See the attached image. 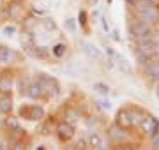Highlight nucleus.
I'll return each instance as SVG.
<instances>
[{
  "label": "nucleus",
  "mask_w": 159,
  "mask_h": 150,
  "mask_svg": "<svg viewBox=\"0 0 159 150\" xmlns=\"http://www.w3.org/2000/svg\"><path fill=\"white\" fill-rule=\"evenodd\" d=\"M133 7H134V14L138 20H142L148 25H156L159 21V11L147 0H136Z\"/></svg>",
  "instance_id": "1"
},
{
  "label": "nucleus",
  "mask_w": 159,
  "mask_h": 150,
  "mask_svg": "<svg viewBox=\"0 0 159 150\" xmlns=\"http://www.w3.org/2000/svg\"><path fill=\"white\" fill-rule=\"evenodd\" d=\"M39 83L43 87V92H44V99L50 101L51 97H57L60 95V83L55 76H50V74H39Z\"/></svg>",
  "instance_id": "2"
},
{
  "label": "nucleus",
  "mask_w": 159,
  "mask_h": 150,
  "mask_svg": "<svg viewBox=\"0 0 159 150\" xmlns=\"http://www.w3.org/2000/svg\"><path fill=\"white\" fill-rule=\"evenodd\" d=\"M20 118H25V120H30V122H41L44 120L46 117V110L44 106L39 103H32V104H27V106H23L20 113H18Z\"/></svg>",
  "instance_id": "3"
},
{
  "label": "nucleus",
  "mask_w": 159,
  "mask_h": 150,
  "mask_svg": "<svg viewBox=\"0 0 159 150\" xmlns=\"http://www.w3.org/2000/svg\"><path fill=\"white\" fill-rule=\"evenodd\" d=\"M55 134H57V138L62 141V143H67L71 139L74 138V134H76V127L74 124L67 120H60L57 122V126H55Z\"/></svg>",
  "instance_id": "4"
},
{
  "label": "nucleus",
  "mask_w": 159,
  "mask_h": 150,
  "mask_svg": "<svg viewBox=\"0 0 159 150\" xmlns=\"http://www.w3.org/2000/svg\"><path fill=\"white\" fill-rule=\"evenodd\" d=\"M138 127L142 129V133L147 136V138H150V136H154L156 133H159V118H156L154 115H148V113H145L142 118V122L138 124Z\"/></svg>",
  "instance_id": "5"
},
{
  "label": "nucleus",
  "mask_w": 159,
  "mask_h": 150,
  "mask_svg": "<svg viewBox=\"0 0 159 150\" xmlns=\"http://www.w3.org/2000/svg\"><path fill=\"white\" fill-rule=\"evenodd\" d=\"M150 30H152V25L145 23V21L138 20V18H136V21H133L129 25V35H131V39H134V41L145 39Z\"/></svg>",
  "instance_id": "6"
},
{
  "label": "nucleus",
  "mask_w": 159,
  "mask_h": 150,
  "mask_svg": "<svg viewBox=\"0 0 159 150\" xmlns=\"http://www.w3.org/2000/svg\"><path fill=\"white\" fill-rule=\"evenodd\" d=\"M108 136L111 139V143L113 145H125L127 143V139H129V134H127V129L124 127H120L119 124H111L108 127Z\"/></svg>",
  "instance_id": "7"
},
{
  "label": "nucleus",
  "mask_w": 159,
  "mask_h": 150,
  "mask_svg": "<svg viewBox=\"0 0 159 150\" xmlns=\"http://www.w3.org/2000/svg\"><path fill=\"white\" fill-rule=\"evenodd\" d=\"M23 4L21 2H14V0H9V4L6 6L4 9V16L6 20L9 21H18V20H21L23 18Z\"/></svg>",
  "instance_id": "8"
},
{
  "label": "nucleus",
  "mask_w": 159,
  "mask_h": 150,
  "mask_svg": "<svg viewBox=\"0 0 159 150\" xmlns=\"http://www.w3.org/2000/svg\"><path fill=\"white\" fill-rule=\"evenodd\" d=\"M80 50L85 53L89 58H92V60H97V62H102V60H104L102 50H99V48L94 46V44L89 42V41H80Z\"/></svg>",
  "instance_id": "9"
},
{
  "label": "nucleus",
  "mask_w": 159,
  "mask_h": 150,
  "mask_svg": "<svg viewBox=\"0 0 159 150\" xmlns=\"http://www.w3.org/2000/svg\"><path fill=\"white\" fill-rule=\"evenodd\" d=\"M25 95L32 101H41V99H44V92H43V87H41L39 80H32L29 81V85H27V90H25ZM46 101V99H44Z\"/></svg>",
  "instance_id": "10"
},
{
  "label": "nucleus",
  "mask_w": 159,
  "mask_h": 150,
  "mask_svg": "<svg viewBox=\"0 0 159 150\" xmlns=\"http://www.w3.org/2000/svg\"><path fill=\"white\" fill-rule=\"evenodd\" d=\"M14 90V78L9 73H0V94H9Z\"/></svg>",
  "instance_id": "11"
},
{
  "label": "nucleus",
  "mask_w": 159,
  "mask_h": 150,
  "mask_svg": "<svg viewBox=\"0 0 159 150\" xmlns=\"http://www.w3.org/2000/svg\"><path fill=\"white\" fill-rule=\"evenodd\" d=\"M115 124H119V126L124 127V129L133 127V120H131L129 108H122V110L117 111V115H115Z\"/></svg>",
  "instance_id": "12"
},
{
  "label": "nucleus",
  "mask_w": 159,
  "mask_h": 150,
  "mask_svg": "<svg viewBox=\"0 0 159 150\" xmlns=\"http://www.w3.org/2000/svg\"><path fill=\"white\" fill-rule=\"evenodd\" d=\"M4 127L11 133H20L21 131V122H20V117L12 115V113H7L6 118H4Z\"/></svg>",
  "instance_id": "13"
},
{
  "label": "nucleus",
  "mask_w": 159,
  "mask_h": 150,
  "mask_svg": "<svg viewBox=\"0 0 159 150\" xmlns=\"http://www.w3.org/2000/svg\"><path fill=\"white\" fill-rule=\"evenodd\" d=\"M145 78L152 83H159V62H150L145 65Z\"/></svg>",
  "instance_id": "14"
},
{
  "label": "nucleus",
  "mask_w": 159,
  "mask_h": 150,
  "mask_svg": "<svg viewBox=\"0 0 159 150\" xmlns=\"http://www.w3.org/2000/svg\"><path fill=\"white\" fill-rule=\"evenodd\" d=\"M67 51H69V46L66 44V42H62V41L55 42V44L51 46V50H50L51 57H53V58H57V60H62V58H66Z\"/></svg>",
  "instance_id": "15"
},
{
  "label": "nucleus",
  "mask_w": 159,
  "mask_h": 150,
  "mask_svg": "<svg viewBox=\"0 0 159 150\" xmlns=\"http://www.w3.org/2000/svg\"><path fill=\"white\" fill-rule=\"evenodd\" d=\"M87 139V143H89V148H96V150H101L102 147H104V139L101 138V134H97V133H89L85 136Z\"/></svg>",
  "instance_id": "16"
},
{
  "label": "nucleus",
  "mask_w": 159,
  "mask_h": 150,
  "mask_svg": "<svg viewBox=\"0 0 159 150\" xmlns=\"http://www.w3.org/2000/svg\"><path fill=\"white\" fill-rule=\"evenodd\" d=\"M16 58L14 55V50L11 46H6V44H0V64H11L12 60Z\"/></svg>",
  "instance_id": "17"
},
{
  "label": "nucleus",
  "mask_w": 159,
  "mask_h": 150,
  "mask_svg": "<svg viewBox=\"0 0 159 150\" xmlns=\"http://www.w3.org/2000/svg\"><path fill=\"white\" fill-rule=\"evenodd\" d=\"M115 67H117L120 73H124V74H129L131 73V64L122 53H117V55H115Z\"/></svg>",
  "instance_id": "18"
},
{
  "label": "nucleus",
  "mask_w": 159,
  "mask_h": 150,
  "mask_svg": "<svg viewBox=\"0 0 159 150\" xmlns=\"http://www.w3.org/2000/svg\"><path fill=\"white\" fill-rule=\"evenodd\" d=\"M12 108H14V103H12V97L9 94H2L0 95V113H12Z\"/></svg>",
  "instance_id": "19"
},
{
  "label": "nucleus",
  "mask_w": 159,
  "mask_h": 150,
  "mask_svg": "<svg viewBox=\"0 0 159 150\" xmlns=\"http://www.w3.org/2000/svg\"><path fill=\"white\" fill-rule=\"evenodd\" d=\"M37 18H32L30 14H27V16L23 18V23H21V30L23 32H34L35 25H37Z\"/></svg>",
  "instance_id": "20"
},
{
  "label": "nucleus",
  "mask_w": 159,
  "mask_h": 150,
  "mask_svg": "<svg viewBox=\"0 0 159 150\" xmlns=\"http://www.w3.org/2000/svg\"><path fill=\"white\" fill-rule=\"evenodd\" d=\"M94 92H97L101 97H108L110 95V87L106 83H102V81H97L94 83Z\"/></svg>",
  "instance_id": "21"
},
{
  "label": "nucleus",
  "mask_w": 159,
  "mask_h": 150,
  "mask_svg": "<svg viewBox=\"0 0 159 150\" xmlns=\"http://www.w3.org/2000/svg\"><path fill=\"white\" fill-rule=\"evenodd\" d=\"M39 23H41V27H43L44 30H48V32H55V30H57V23H55V20H53V18H50V16L43 18Z\"/></svg>",
  "instance_id": "22"
},
{
  "label": "nucleus",
  "mask_w": 159,
  "mask_h": 150,
  "mask_svg": "<svg viewBox=\"0 0 159 150\" xmlns=\"http://www.w3.org/2000/svg\"><path fill=\"white\" fill-rule=\"evenodd\" d=\"M64 27H66V30H69L71 34H76V30H78V20H76V18H67V20L64 21Z\"/></svg>",
  "instance_id": "23"
},
{
  "label": "nucleus",
  "mask_w": 159,
  "mask_h": 150,
  "mask_svg": "<svg viewBox=\"0 0 159 150\" xmlns=\"http://www.w3.org/2000/svg\"><path fill=\"white\" fill-rule=\"evenodd\" d=\"M78 118H80V115L76 113V110H67V111H66V117H64V120L71 122V124L78 122Z\"/></svg>",
  "instance_id": "24"
},
{
  "label": "nucleus",
  "mask_w": 159,
  "mask_h": 150,
  "mask_svg": "<svg viewBox=\"0 0 159 150\" xmlns=\"http://www.w3.org/2000/svg\"><path fill=\"white\" fill-rule=\"evenodd\" d=\"M147 39L150 41V42H154V44H159V30L157 29H152L150 32H148Z\"/></svg>",
  "instance_id": "25"
},
{
  "label": "nucleus",
  "mask_w": 159,
  "mask_h": 150,
  "mask_svg": "<svg viewBox=\"0 0 159 150\" xmlns=\"http://www.w3.org/2000/svg\"><path fill=\"white\" fill-rule=\"evenodd\" d=\"M74 148H80V150L89 148V143H87V139H85V138H78L76 141H74Z\"/></svg>",
  "instance_id": "26"
},
{
  "label": "nucleus",
  "mask_w": 159,
  "mask_h": 150,
  "mask_svg": "<svg viewBox=\"0 0 159 150\" xmlns=\"http://www.w3.org/2000/svg\"><path fill=\"white\" fill-rule=\"evenodd\" d=\"M4 34H6L7 37H14V35H16V27H14V25H6V27H4Z\"/></svg>",
  "instance_id": "27"
},
{
  "label": "nucleus",
  "mask_w": 159,
  "mask_h": 150,
  "mask_svg": "<svg viewBox=\"0 0 159 150\" xmlns=\"http://www.w3.org/2000/svg\"><path fill=\"white\" fill-rule=\"evenodd\" d=\"M87 12L85 11H80V16H78V25L80 27H83V29H87Z\"/></svg>",
  "instance_id": "28"
},
{
  "label": "nucleus",
  "mask_w": 159,
  "mask_h": 150,
  "mask_svg": "<svg viewBox=\"0 0 159 150\" xmlns=\"http://www.w3.org/2000/svg\"><path fill=\"white\" fill-rule=\"evenodd\" d=\"M99 25H101V29L104 34H108L110 32V25H108V20H106V16H101L99 18Z\"/></svg>",
  "instance_id": "29"
},
{
  "label": "nucleus",
  "mask_w": 159,
  "mask_h": 150,
  "mask_svg": "<svg viewBox=\"0 0 159 150\" xmlns=\"http://www.w3.org/2000/svg\"><path fill=\"white\" fill-rule=\"evenodd\" d=\"M97 106H99L101 110H110V108H111V103L108 101V97H104V99H101V101H97Z\"/></svg>",
  "instance_id": "30"
},
{
  "label": "nucleus",
  "mask_w": 159,
  "mask_h": 150,
  "mask_svg": "<svg viewBox=\"0 0 159 150\" xmlns=\"http://www.w3.org/2000/svg\"><path fill=\"white\" fill-rule=\"evenodd\" d=\"M150 145L154 148H159V133H156L154 136H150Z\"/></svg>",
  "instance_id": "31"
},
{
  "label": "nucleus",
  "mask_w": 159,
  "mask_h": 150,
  "mask_svg": "<svg viewBox=\"0 0 159 150\" xmlns=\"http://www.w3.org/2000/svg\"><path fill=\"white\" fill-rule=\"evenodd\" d=\"M110 32H111V39L115 41V42H120V41H122V37H120V32L117 29L115 30H110Z\"/></svg>",
  "instance_id": "32"
},
{
  "label": "nucleus",
  "mask_w": 159,
  "mask_h": 150,
  "mask_svg": "<svg viewBox=\"0 0 159 150\" xmlns=\"http://www.w3.org/2000/svg\"><path fill=\"white\" fill-rule=\"evenodd\" d=\"M90 18H92V20H97V18H99V12H97V11H94V12L90 14Z\"/></svg>",
  "instance_id": "33"
},
{
  "label": "nucleus",
  "mask_w": 159,
  "mask_h": 150,
  "mask_svg": "<svg viewBox=\"0 0 159 150\" xmlns=\"http://www.w3.org/2000/svg\"><path fill=\"white\" fill-rule=\"evenodd\" d=\"M2 20H6V16H4V9L0 7V23H2Z\"/></svg>",
  "instance_id": "34"
},
{
  "label": "nucleus",
  "mask_w": 159,
  "mask_h": 150,
  "mask_svg": "<svg viewBox=\"0 0 159 150\" xmlns=\"http://www.w3.org/2000/svg\"><path fill=\"white\" fill-rule=\"evenodd\" d=\"M97 2H99V0H89V6H92V7H94V6L97 4Z\"/></svg>",
  "instance_id": "35"
},
{
  "label": "nucleus",
  "mask_w": 159,
  "mask_h": 150,
  "mask_svg": "<svg viewBox=\"0 0 159 150\" xmlns=\"http://www.w3.org/2000/svg\"><path fill=\"white\" fill-rule=\"evenodd\" d=\"M14 2H21V4H23V2H25V0H14Z\"/></svg>",
  "instance_id": "36"
},
{
  "label": "nucleus",
  "mask_w": 159,
  "mask_h": 150,
  "mask_svg": "<svg viewBox=\"0 0 159 150\" xmlns=\"http://www.w3.org/2000/svg\"><path fill=\"white\" fill-rule=\"evenodd\" d=\"M2 4H4V0H0V7H2Z\"/></svg>",
  "instance_id": "37"
},
{
  "label": "nucleus",
  "mask_w": 159,
  "mask_h": 150,
  "mask_svg": "<svg viewBox=\"0 0 159 150\" xmlns=\"http://www.w3.org/2000/svg\"><path fill=\"white\" fill-rule=\"evenodd\" d=\"M111 2H113V0H108V4H111Z\"/></svg>",
  "instance_id": "38"
},
{
  "label": "nucleus",
  "mask_w": 159,
  "mask_h": 150,
  "mask_svg": "<svg viewBox=\"0 0 159 150\" xmlns=\"http://www.w3.org/2000/svg\"><path fill=\"white\" fill-rule=\"evenodd\" d=\"M157 90H159V83H157ZM157 94H159V92H157Z\"/></svg>",
  "instance_id": "39"
},
{
  "label": "nucleus",
  "mask_w": 159,
  "mask_h": 150,
  "mask_svg": "<svg viewBox=\"0 0 159 150\" xmlns=\"http://www.w3.org/2000/svg\"><path fill=\"white\" fill-rule=\"evenodd\" d=\"M4 2H6V0H4Z\"/></svg>",
  "instance_id": "40"
}]
</instances>
